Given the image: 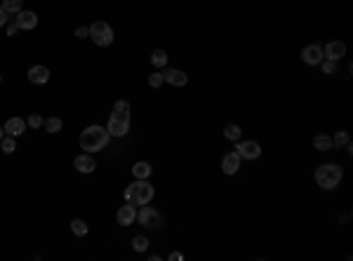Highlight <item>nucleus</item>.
Here are the masks:
<instances>
[{
	"label": "nucleus",
	"mask_w": 353,
	"mask_h": 261,
	"mask_svg": "<svg viewBox=\"0 0 353 261\" xmlns=\"http://www.w3.org/2000/svg\"><path fill=\"white\" fill-rule=\"evenodd\" d=\"M109 139H111V134L106 127L90 125V127H85L80 132V148L87 153H97V151H102V148H106Z\"/></svg>",
	"instance_id": "1"
},
{
	"label": "nucleus",
	"mask_w": 353,
	"mask_h": 261,
	"mask_svg": "<svg viewBox=\"0 0 353 261\" xmlns=\"http://www.w3.org/2000/svg\"><path fill=\"white\" fill-rule=\"evenodd\" d=\"M106 129H109L111 137H125L130 132V103L128 101H122V99L116 101Z\"/></svg>",
	"instance_id": "2"
},
{
	"label": "nucleus",
	"mask_w": 353,
	"mask_h": 261,
	"mask_svg": "<svg viewBox=\"0 0 353 261\" xmlns=\"http://www.w3.org/2000/svg\"><path fill=\"white\" fill-rule=\"evenodd\" d=\"M153 195H156V189H153L151 184H148L146 179H137V181H132L128 186V191H125V200L134 207H141V205H148V202L153 200Z\"/></svg>",
	"instance_id": "3"
},
{
	"label": "nucleus",
	"mask_w": 353,
	"mask_h": 261,
	"mask_svg": "<svg viewBox=\"0 0 353 261\" xmlns=\"http://www.w3.org/2000/svg\"><path fill=\"white\" fill-rule=\"evenodd\" d=\"M341 176H344V170H341L339 165L325 163V165H320V167L316 170V184L320 186V189L332 191V189H337V186H339Z\"/></svg>",
	"instance_id": "4"
},
{
	"label": "nucleus",
	"mask_w": 353,
	"mask_h": 261,
	"mask_svg": "<svg viewBox=\"0 0 353 261\" xmlns=\"http://www.w3.org/2000/svg\"><path fill=\"white\" fill-rule=\"evenodd\" d=\"M87 31H90V38L94 40V45H99V47H109L113 43V29L106 21H94Z\"/></svg>",
	"instance_id": "5"
},
{
	"label": "nucleus",
	"mask_w": 353,
	"mask_h": 261,
	"mask_svg": "<svg viewBox=\"0 0 353 261\" xmlns=\"http://www.w3.org/2000/svg\"><path fill=\"white\" fill-rule=\"evenodd\" d=\"M137 221H139L141 226H146V228H158V226L163 224V217H160L158 210L141 205V210L137 212Z\"/></svg>",
	"instance_id": "6"
},
{
	"label": "nucleus",
	"mask_w": 353,
	"mask_h": 261,
	"mask_svg": "<svg viewBox=\"0 0 353 261\" xmlns=\"http://www.w3.org/2000/svg\"><path fill=\"white\" fill-rule=\"evenodd\" d=\"M236 153L245 160H257L262 155V146L257 144V141H238Z\"/></svg>",
	"instance_id": "7"
},
{
	"label": "nucleus",
	"mask_w": 353,
	"mask_h": 261,
	"mask_svg": "<svg viewBox=\"0 0 353 261\" xmlns=\"http://www.w3.org/2000/svg\"><path fill=\"white\" fill-rule=\"evenodd\" d=\"M73 165H75V170H78L80 174H92V172L97 170V160H94V155H92V153H83V155H75Z\"/></svg>",
	"instance_id": "8"
},
{
	"label": "nucleus",
	"mask_w": 353,
	"mask_h": 261,
	"mask_svg": "<svg viewBox=\"0 0 353 261\" xmlns=\"http://www.w3.org/2000/svg\"><path fill=\"white\" fill-rule=\"evenodd\" d=\"M301 59H304V64H309V66H318V64L325 59L323 47H320V45H309V47L301 49Z\"/></svg>",
	"instance_id": "9"
},
{
	"label": "nucleus",
	"mask_w": 353,
	"mask_h": 261,
	"mask_svg": "<svg viewBox=\"0 0 353 261\" xmlns=\"http://www.w3.org/2000/svg\"><path fill=\"white\" fill-rule=\"evenodd\" d=\"M14 24L19 26V29L24 31H31L38 26V14L31 12V10H21V12H17V19H14Z\"/></svg>",
	"instance_id": "10"
},
{
	"label": "nucleus",
	"mask_w": 353,
	"mask_h": 261,
	"mask_svg": "<svg viewBox=\"0 0 353 261\" xmlns=\"http://www.w3.org/2000/svg\"><path fill=\"white\" fill-rule=\"evenodd\" d=\"M344 55H346V45L339 43V40L327 43V45H325V49H323V57H325V59H330V61H339Z\"/></svg>",
	"instance_id": "11"
},
{
	"label": "nucleus",
	"mask_w": 353,
	"mask_h": 261,
	"mask_svg": "<svg viewBox=\"0 0 353 261\" xmlns=\"http://www.w3.org/2000/svg\"><path fill=\"white\" fill-rule=\"evenodd\" d=\"M240 160H243V158H240L236 151H233V153H226L224 160H221V170H224V174H229V176L236 174V172L240 170Z\"/></svg>",
	"instance_id": "12"
},
{
	"label": "nucleus",
	"mask_w": 353,
	"mask_h": 261,
	"mask_svg": "<svg viewBox=\"0 0 353 261\" xmlns=\"http://www.w3.org/2000/svg\"><path fill=\"white\" fill-rule=\"evenodd\" d=\"M116 219H118V224L120 226H132L134 221H137V210H134V205H125V207H120L118 210V214H116Z\"/></svg>",
	"instance_id": "13"
},
{
	"label": "nucleus",
	"mask_w": 353,
	"mask_h": 261,
	"mask_svg": "<svg viewBox=\"0 0 353 261\" xmlns=\"http://www.w3.org/2000/svg\"><path fill=\"white\" fill-rule=\"evenodd\" d=\"M165 83H170V85H176V87H184L186 83H189V78H186V73L179 71V68H167V71L163 73Z\"/></svg>",
	"instance_id": "14"
},
{
	"label": "nucleus",
	"mask_w": 353,
	"mask_h": 261,
	"mask_svg": "<svg viewBox=\"0 0 353 261\" xmlns=\"http://www.w3.org/2000/svg\"><path fill=\"white\" fill-rule=\"evenodd\" d=\"M24 129H26V120H21V118H10V120L5 122L3 132H5L7 137H21Z\"/></svg>",
	"instance_id": "15"
},
{
	"label": "nucleus",
	"mask_w": 353,
	"mask_h": 261,
	"mask_svg": "<svg viewBox=\"0 0 353 261\" xmlns=\"http://www.w3.org/2000/svg\"><path fill=\"white\" fill-rule=\"evenodd\" d=\"M29 80L36 83V85H43L49 80V68L47 66H31L29 68Z\"/></svg>",
	"instance_id": "16"
},
{
	"label": "nucleus",
	"mask_w": 353,
	"mask_h": 261,
	"mask_svg": "<svg viewBox=\"0 0 353 261\" xmlns=\"http://www.w3.org/2000/svg\"><path fill=\"white\" fill-rule=\"evenodd\" d=\"M151 165L148 163H134V167H132V174L137 176V179H148L151 176Z\"/></svg>",
	"instance_id": "17"
},
{
	"label": "nucleus",
	"mask_w": 353,
	"mask_h": 261,
	"mask_svg": "<svg viewBox=\"0 0 353 261\" xmlns=\"http://www.w3.org/2000/svg\"><path fill=\"white\" fill-rule=\"evenodd\" d=\"M313 146H316L318 151H332V137H327V134H318L316 139H313Z\"/></svg>",
	"instance_id": "18"
},
{
	"label": "nucleus",
	"mask_w": 353,
	"mask_h": 261,
	"mask_svg": "<svg viewBox=\"0 0 353 261\" xmlns=\"http://www.w3.org/2000/svg\"><path fill=\"white\" fill-rule=\"evenodd\" d=\"M21 5H24V0H3V10H5L7 14L21 12Z\"/></svg>",
	"instance_id": "19"
},
{
	"label": "nucleus",
	"mask_w": 353,
	"mask_h": 261,
	"mask_svg": "<svg viewBox=\"0 0 353 261\" xmlns=\"http://www.w3.org/2000/svg\"><path fill=\"white\" fill-rule=\"evenodd\" d=\"M151 64L156 68H163V66H167V55H165L163 49H156L151 55Z\"/></svg>",
	"instance_id": "20"
},
{
	"label": "nucleus",
	"mask_w": 353,
	"mask_h": 261,
	"mask_svg": "<svg viewBox=\"0 0 353 261\" xmlns=\"http://www.w3.org/2000/svg\"><path fill=\"white\" fill-rule=\"evenodd\" d=\"M132 249H134V252H146V249H148V238L146 236L132 238Z\"/></svg>",
	"instance_id": "21"
},
{
	"label": "nucleus",
	"mask_w": 353,
	"mask_h": 261,
	"mask_svg": "<svg viewBox=\"0 0 353 261\" xmlns=\"http://www.w3.org/2000/svg\"><path fill=\"white\" fill-rule=\"evenodd\" d=\"M351 144V139H348V132L346 129H339V132L335 134V139H332V146H337V148H341V146Z\"/></svg>",
	"instance_id": "22"
},
{
	"label": "nucleus",
	"mask_w": 353,
	"mask_h": 261,
	"mask_svg": "<svg viewBox=\"0 0 353 261\" xmlns=\"http://www.w3.org/2000/svg\"><path fill=\"white\" fill-rule=\"evenodd\" d=\"M71 231L75 233V236H87V224L85 221H83V219H73V221H71Z\"/></svg>",
	"instance_id": "23"
},
{
	"label": "nucleus",
	"mask_w": 353,
	"mask_h": 261,
	"mask_svg": "<svg viewBox=\"0 0 353 261\" xmlns=\"http://www.w3.org/2000/svg\"><path fill=\"white\" fill-rule=\"evenodd\" d=\"M61 127H64V122H61L59 118H47V120H45V129H47L49 134H57Z\"/></svg>",
	"instance_id": "24"
},
{
	"label": "nucleus",
	"mask_w": 353,
	"mask_h": 261,
	"mask_svg": "<svg viewBox=\"0 0 353 261\" xmlns=\"http://www.w3.org/2000/svg\"><path fill=\"white\" fill-rule=\"evenodd\" d=\"M0 148H3V153H7V155L14 153V148H17V146H14V137H3V139H0Z\"/></svg>",
	"instance_id": "25"
},
{
	"label": "nucleus",
	"mask_w": 353,
	"mask_h": 261,
	"mask_svg": "<svg viewBox=\"0 0 353 261\" xmlns=\"http://www.w3.org/2000/svg\"><path fill=\"white\" fill-rule=\"evenodd\" d=\"M224 137L226 139H231V141H238L240 139V127H238V125H226Z\"/></svg>",
	"instance_id": "26"
},
{
	"label": "nucleus",
	"mask_w": 353,
	"mask_h": 261,
	"mask_svg": "<svg viewBox=\"0 0 353 261\" xmlns=\"http://www.w3.org/2000/svg\"><path fill=\"white\" fill-rule=\"evenodd\" d=\"M163 83H165L163 73H151V75H148V85H151V87H160Z\"/></svg>",
	"instance_id": "27"
},
{
	"label": "nucleus",
	"mask_w": 353,
	"mask_h": 261,
	"mask_svg": "<svg viewBox=\"0 0 353 261\" xmlns=\"http://www.w3.org/2000/svg\"><path fill=\"white\" fill-rule=\"evenodd\" d=\"M26 125H31V127H40V125H45V120H43V118H40V116H38V113H31V116H29V120H26Z\"/></svg>",
	"instance_id": "28"
},
{
	"label": "nucleus",
	"mask_w": 353,
	"mask_h": 261,
	"mask_svg": "<svg viewBox=\"0 0 353 261\" xmlns=\"http://www.w3.org/2000/svg\"><path fill=\"white\" fill-rule=\"evenodd\" d=\"M320 66H323V71L327 73V75H332V73H335V61L323 59V61H320Z\"/></svg>",
	"instance_id": "29"
},
{
	"label": "nucleus",
	"mask_w": 353,
	"mask_h": 261,
	"mask_svg": "<svg viewBox=\"0 0 353 261\" xmlns=\"http://www.w3.org/2000/svg\"><path fill=\"white\" fill-rule=\"evenodd\" d=\"M75 36H78V38H85V36H90V31H87L85 26H78V29H75Z\"/></svg>",
	"instance_id": "30"
},
{
	"label": "nucleus",
	"mask_w": 353,
	"mask_h": 261,
	"mask_svg": "<svg viewBox=\"0 0 353 261\" xmlns=\"http://www.w3.org/2000/svg\"><path fill=\"white\" fill-rule=\"evenodd\" d=\"M5 24H7V12L0 7V26H5Z\"/></svg>",
	"instance_id": "31"
},
{
	"label": "nucleus",
	"mask_w": 353,
	"mask_h": 261,
	"mask_svg": "<svg viewBox=\"0 0 353 261\" xmlns=\"http://www.w3.org/2000/svg\"><path fill=\"white\" fill-rule=\"evenodd\" d=\"M17 31H19V26H17V24H10V26H7V33H10V36H14Z\"/></svg>",
	"instance_id": "32"
},
{
	"label": "nucleus",
	"mask_w": 353,
	"mask_h": 261,
	"mask_svg": "<svg viewBox=\"0 0 353 261\" xmlns=\"http://www.w3.org/2000/svg\"><path fill=\"white\" fill-rule=\"evenodd\" d=\"M170 259H172V261H182V259H184V256H182V254H179V252H172V254H170Z\"/></svg>",
	"instance_id": "33"
},
{
	"label": "nucleus",
	"mask_w": 353,
	"mask_h": 261,
	"mask_svg": "<svg viewBox=\"0 0 353 261\" xmlns=\"http://www.w3.org/2000/svg\"><path fill=\"white\" fill-rule=\"evenodd\" d=\"M0 139H3V129H0Z\"/></svg>",
	"instance_id": "34"
}]
</instances>
